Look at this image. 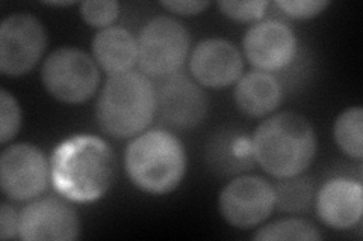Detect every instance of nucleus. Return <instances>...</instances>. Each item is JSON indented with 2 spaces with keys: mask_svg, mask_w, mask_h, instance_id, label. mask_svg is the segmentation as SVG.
<instances>
[{
  "mask_svg": "<svg viewBox=\"0 0 363 241\" xmlns=\"http://www.w3.org/2000/svg\"><path fill=\"white\" fill-rule=\"evenodd\" d=\"M50 181L62 198L88 204L109 192L117 177L112 148L97 136L77 134L62 141L50 157Z\"/></svg>",
  "mask_w": 363,
  "mask_h": 241,
  "instance_id": "1",
  "label": "nucleus"
},
{
  "mask_svg": "<svg viewBox=\"0 0 363 241\" xmlns=\"http://www.w3.org/2000/svg\"><path fill=\"white\" fill-rule=\"evenodd\" d=\"M252 142L256 163L277 180L304 174L316 154L315 130L298 113L281 112L267 118Z\"/></svg>",
  "mask_w": 363,
  "mask_h": 241,
  "instance_id": "2",
  "label": "nucleus"
},
{
  "mask_svg": "<svg viewBox=\"0 0 363 241\" xmlns=\"http://www.w3.org/2000/svg\"><path fill=\"white\" fill-rule=\"evenodd\" d=\"M186 166L184 143L167 130L138 134L124 153V169L132 184L153 196L174 192L185 178Z\"/></svg>",
  "mask_w": 363,
  "mask_h": 241,
  "instance_id": "3",
  "label": "nucleus"
},
{
  "mask_svg": "<svg viewBox=\"0 0 363 241\" xmlns=\"http://www.w3.org/2000/svg\"><path fill=\"white\" fill-rule=\"evenodd\" d=\"M156 114V86L141 71H129L108 78L96 105L101 131L116 139L141 134Z\"/></svg>",
  "mask_w": 363,
  "mask_h": 241,
  "instance_id": "4",
  "label": "nucleus"
},
{
  "mask_svg": "<svg viewBox=\"0 0 363 241\" xmlns=\"http://www.w3.org/2000/svg\"><path fill=\"white\" fill-rule=\"evenodd\" d=\"M138 66L149 78L162 80L177 74L189 53L191 37L180 21L156 17L141 29L138 38Z\"/></svg>",
  "mask_w": 363,
  "mask_h": 241,
  "instance_id": "5",
  "label": "nucleus"
},
{
  "mask_svg": "<svg viewBox=\"0 0 363 241\" xmlns=\"http://www.w3.org/2000/svg\"><path fill=\"white\" fill-rule=\"evenodd\" d=\"M45 90L65 105H82L96 94L100 70L96 61L74 47L52 52L41 66Z\"/></svg>",
  "mask_w": 363,
  "mask_h": 241,
  "instance_id": "6",
  "label": "nucleus"
},
{
  "mask_svg": "<svg viewBox=\"0 0 363 241\" xmlns=\"http://www.w3.org/2000/svg\"><path fill=\"white\" fill-rule=\"evenodd\" d=\"M48 35L30 14H13L0 25V73L20 77L32 71L44 54Z\"/></svg>",
  "mask_w": 363,
  "mask_h": 241,
  "instance_id": "7",
  "label": "nucleus"
},
{
  "mask_svg": "<svg viewBox=\"0 0 363 241\" xmlns=\"http://www.w3.org/2000/svg\"><path fill=\"white\" fill-rule=\"evenodd\" d=\"M50 163L40 148L16 143L4 149L0 157V186L13 201H30L48 189Z\"/></svg>",
  "mask_w": 363,
  "mask_h": 241,
  "instance_id": "8",
  "label": "nucleus"
},
{
  "mask_svg": "<svg viewBox=\"0 0 363 241\" xmlns=\"http://www.w3.org/2000/svg\"><path fill=\"white\" fill-rule=\"evenodd\" d=\"M274 206V187L267 180L253 175L232 180L218 199L221 217L238 229H250L265 222Z\"/></svg>",
  "mask_w": 363,
  "mask_h": 241,
  "instance_id": "9",
  "label": "nucleus"
},
{
  "mask_svg": "<svg viewBox=\"0 0 363 241\" xmlns=\"http://www.w3.org/2000/svg\"><path fill=\"white\" fill-rule=\"evenodd\" d=\"M209 101L196 80L177 73L156 88V113L173 130H192L208 114Z\"/></svg>",
  "mask_w": 363,
  "mask_h": 241,
  "instance_id": "10",
  "label": "nucleus"
},
{
  "mask_svg": "<svg viewBox=\"0 0 363 241\" xmlns=\"http://www.w3.org/2000/svg\"><path fill=\"white\" fill-rule=\"evenodd\" d=\"M81 237V222L65 198L32 201L18 213V238L25 241H73Z\"/></svg>",
  "mask_w": 363,
  "mask_h": 241,
  "instance_id": "11",
  "label": "nucleus"
},
{
  "mask_svg": "<svg viewBox=\"0 0 363 241\" xmlns=\"http://www.w3.org/2000/svg\"><path fill=\"white\" fill-rule=\"evenodd\" d=\"M247 61L256 70L280 71L297 56V38L294 30L279 20H262L250 28L242 41Z\"/></svg>",
  "mask_w": 363,
  "mask_h": 241,
  "instance_id": "12",
  "label": "nucleus"
},
{
  "mask_svg": "<svg viewBox=\"0 0 363 241\" xmlns=\"http://www.w3.org/2000/svg\"><path fill=\"white\" fill-rule=\"evenodd\" d=\"M196 82L209 89H224L236 83L244 71V57L229 41L209 38L200 41L189 59Z\"/></svg>",
  "mask_w": 363,
  "mask_h": 241,
  "instance_id": "13",
  "label": "nucleus"
},
{
  "mask_svg": "<svg viewBox=\"0 0 363 241\" xmlns=\"http://www.w3.org/2000/svg\"><path fill=\"white\" fill-rule=\"evenodd\" d=\"M315 208L320 221L328 228L344 231L356 226L363 213L362 184L344 177L328 180L316 192Z\"/></svg>",
  "mask_w": 363,
  "mask_h": 241,
  "instance_id": "14",
  "label": "nucleus"
},
{
  "mask_svg": "<svg viewBox=\"0 0 363 241\" xmlns=\"http://www.w3.org/2000/svg\"><path fill=\"white\" fill-rule=\"evenodd\" d=\"M233 97L238 109L247 117L264 118L281 105L283 88L274 74L255 70L238 80Z\"/></svg>",
  "mask_w": 363,
  "mask_h": 241,
  "instance_id": "15",
  "label": "nucleus"
},
{
  "mask_svg": "<svg viewBox=\"0 0 363 241\" xmlns=\"http://www.w3.org/2000/svg\"><path fill=\"white\" fill-rule=\"evenodd\" d=\"M93 59L109 77L133 71L138 64V42L132 33L118 26L100 30L91 44Z\"/></svg>",
  "mask_w": 363,
  "mask_h": 241,
  "instance_id": "16",
  "label": "nucleus"
},
{
  "mask_svg": "<svg viewBox=\"0 0 363 241\" xmlns=\"http://www.w3.org/2000/svg\"><path fill=\"white\" fill-rule=\"evenodd\" d=\"M208 165L221 177L250 170L256 163L253 142L241 131H217L208 145Z\"/></svg>",
  "mask_w": 363,
  "mask_h": 241,
  "instance_id": "17",
  "label": "nucleus"
},
{
  "mask_svg": "<svg viewBox=\"0 0 363 241\" xmlns=\"http://www.w3.org/2000/svg\"><path fill=\"white\" fill-rule=\"evenodd\" d=\"M276 206L285 213L298 214L308 211L315 204L316 186L311 177L297 175L280 178L274 186Z\"/></svg>",
  "mask_w": 363,
  "mask_h": 241,
  "instance_id": "18",
  "label": "nucleus"
},
{
  "mask_svg": "<svg viewBox=\"0 0 363 241\" xmlns=\"http://www.w3.org/2000/svg\"><path fill=\"white\" fill-rule=\"evenodd\" d=\"M333 134L340 151L360 162L363 157V109L356 106L340 113Z\"/></svg>",
  "mask_w": 363,
  "mask_h": 241,
  "instance_id": "19",
  "label": "nucleus"
},
{
  "mask_svg": "<svg viewBox=\"0 0 363 241\" xmlns=\"http://www.w3.org/2000/svg\"><path fill=\"white\" fill-rule=\"evenodd\" d=\"M256 241H274V240H308L320 241L323 235L318 228L306 221L286 219L265 225L253 235Z\"/></svg>",
  "mask_w": 363,
  "mask_h": 241,
  "instance_id": "20",
  "label": "nucleus"
},
{
  "mask_svg": "<svg viewBox=\"0 0 363 241\" xmlns=\"http://www.w3.org/2000/svg\"><path fill=\"white\" fill-rule=\"evenodd\" d=\"M120 14V5L116 0H89L81 4V17L86 25L106 29L111 28Z\"/></svg>",
  "mask_w": 363,
  "mask_h": 241,
  "instance_id": "21",
  "label": "nucleus"
},
{
  "mask_svg": "<svg viewBox=\"0 0 363 241\" xmlns=\"http://www.w3.org/2000/svg\"><path fill=\"white\" fill-rule=\"evenodd\" d=\"M21 127V110L16 97L6 89L0 90V142L6 145Z\"/></svg>",
  "mask_w": 363,
  "mask_h": 241,
  "instance_id": "22",
  "label": "nucleus"
},
{
  "mask_svg": "<svg viewBox=\"0 0 363 241\" xmlns=\"http://www.w3.org/2000/svg\"><path fill=\"white\" fill-rule=\"evenodd\" d=\"M218 8L221 14L233 21H259L267 13L268 2L265 0H255V2H232V0H225V2H218Z\"/></svg>",
  "mask_w": 363,
  "mask_h": 241,
  "instance_id": "23",
  "label": "nucleus"
},
{
  "mask_svg": "<svg viewBox=\"0 0 363 241\" xmlns=\"http://www.w3.org/2000/svg\"><path fill=\"white\" fill-rule=\"evenodd\" d=\"M330 5L321 0H285V2H276V6L283 14L295 20H308L320 16L323 11Z\"/></svg>",
  "mask_w": 363,
  "mask_h": 241,
  "instance_id": "24",
  "label": "nucleus"
},
{
  "mask_svg": "<svg viewBox=\"0 0 363 241\" xmlns=\"http://www.w3.org/2000/svg\"><path fill=\"white\" fill-rule=\"evenodd\" d=\"M18 237V214L9 204L4 202L0 208V238L9 240Z\"/></svg>",
  "mask_w": 363,
  "mask_h": 241,
  "instance_id": "25",
  "label": "nucleus"
},
{
  "mask_svg": "<svg viewBox=\"0 0 363 241\" xmlns=\"http://www.w3.org/2000/svg\"><path fill=\"white\" fill-rule=\"evenodd\" d=\"M211 5V2H200V0H176V2H161V6H164L169 13H173L176 16H184V17H189V16H197L200 13H203L204 9Z\"/></svg>",
  "mask_w": 363,
  "mask_h": 241,
  "instance_id": "26",
  "label": "nucleus"
},
{
  "mask_svg": "<svg viewBox=\"0 0 363 241\" xmlns=\"http://www.w3.org/2000/svg\"><path fill=\"white\" fill-rule=\"evenodd\" d=\"M45 5H49V6H70V5H74V2H48Z\"/></svg>",
  "mask_w": 363,
  "mask_h": 241,
  "instance_id": "27",
  "label": "nucleus"
}]
</instances>
